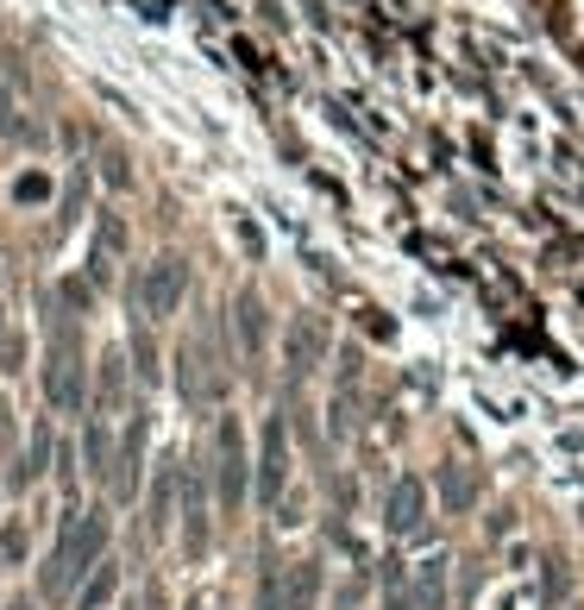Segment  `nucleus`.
I'll list each match as a JSON object with an SVG mask.
<instances>
[{
  "label": "nucleus",
  "mask_w": 584,
  "mask_h": 610,
  "mask_svg": "<svg viewBox=\"0 0 584 610\" xmlns=\"http://www.w3.org/2000/svg\"><path fill=\"white\" fill-rule=\"evenodd\" d=\"M107 535H114V516L101 510V504L70 510L58 523V541H51V554H44V567H39V591L51 604H70L76 586L88 579V567L107 560Z\"/></svg>",
  "instance_id": "1"
},
{
  "label": "nucleus",
  "mask_w": 584,
  "mask_h": 610,
  "mask_svg": "<svg viewBox=\"0 0 584 610\" xmlns=\"http://www.w3.org/2000/svg\"><path fill=\"white\" fill-rule=\"evenodd\" d=\"M44 403L58 415L88 410V347H82L76 321H51V347H44Z\"/></svg>",
  "instance_id": "2"
},
{
  "label": "nucleus",
  "mask_w": 584,
  "mask_h": 610,
  "mask_svg": "<svg viewBox=\"0 0 584 610\" xmlns=\"http://www.w3.org/2000/svg\"><path fill=\"white\" fill-rule=\"evenodd\" d=\"M208 485H215V504L220 516H239L246 497H252V447H246V428L239 415H220L215 422V447H208Z\"/></svg>",
  "instance_id": "3"
},
{
  "label": "nucleus",
  "mask_w": 584,
  "mask_h": 610,
  "mask_svg": "<svg viewBox=\"0 0 584 610\" xmlns=\"http://www.w3.org/2000/svg\"><path fill=\"white\" fill-rule=\"evenodd\" d=\"M138 296V321H170L182 309V296H189V258L182 252H157L133 283Z\"/></svg>",
  "instance_id": "4"
},
{
  "label": "nucleus",
  "mask_w": 584,
  "mask_h": 610,
  "mask_svg": "<svg viewBox=\"0 0 584 610\" xmlns=\"http://www.w3.org/2000/svg\"><path fill=\"white\" fill-rule=\"evenodd\" d=\"M252 485H258V504H264V510H283V485H290V415L283 410L264 415V441H258V459H252Z\"/></svg>",
  "instance_id": "5"
},
{
  "label": "nucleus",
  "mask_w": 584,
  "mask_h": 610,
  "mask_svg": "<svg viewBox=\"0 0 584 610\" xmlns=\"http://www.w3.org/2000/svg\"><path fill=\"white\" fill-rule=\"evenodd\" d=\"M176 485H182V560L201 567L208 560V541H215V504H208V473H201V459H189V473L176 466Z\"/></svg>",
  "instance_id": "6"
},
{
  "label": "nucleus",
  "mask_w": 584,
  "mask_h": 610,
  "mask_svg": "<svg viewBox=\"0 0 584 610\" xmlns=\"http://www.w3.org/2000/svg\"><path fill=\"white\" fill-rule=\"evenodd\" d=\"M327 353H333V334L321 316H295L283 328V372H290V384H309L327 365Z\"/></svg>",
  "instance_id": "7"
},
{
  "label": "nucleus",
  "mask_w": 584,
  "mask_h": 610,
  "mask_svg": "<svg viewBox=\"0 0 584 610\" xmlns=\"http://www.w3.org/2000/svg\"><path fill=\"white\" fill-rule=\"evenodd\" d=\"M126 378H133L126 353L107 347V353L95 359V391H88V415H95V422H114V415L126 410Z\"/></svg>",
  "instance_id": "8"
},
{
  "label": "nucleus",
  "mask_w": 584,
  "mask_h": 610,
  "mask_svg": "<svg viewBox=\"0 0 584 610\" xmlns=\"http://www.w3.org/2000/svg\"><path fill=\"white\" fill-rule=\"evenodd\" d=\"M421 516H428V485H421L415 473H403L384 492V529L389 535H415L421 529Z\"/></svg>",
  "instance_id": "9"
},
{
  "label": "nucleus",
  "mask_w": 584,
  "mask_h": 610,
  "mask_svg": "<svg viewBox=\"0 0 584 610\" xmlns=\"http://www.w3.org/2000/svg\"><path fill=\"white\" fill-rule=\"evenodd\" d=\"M233 334H239V359H264L271 347V309H264V296L258 290H239L233 296Z\"/></svg>",
  "instance_id": "10"
},
{
  "label": "nucleus",
  "mask_w": 584,
  "mask_h": 610,
  "mask_svg": "<svg viewBox=\"0 0 584 610\" xmlns=\"http://www.w3.org/2000/svg\"><path fill=\"white\" fill-rule=\"evenodd\" d=\"M138 459H145V415L126 422V434H119V447H114V466H107V485H114L119 504L138 497Z\"/></svg>",
  "instance_id": "11"
},
{
  "label": "nucleus",
  "mask_w": 584,
  "mask_h": 610,
  "mask_svg": "<svg viewBox=\"0 0 584 610\" xmlns=\"http://www.w3.org/2000/svg\"><path fill=\"white\" fill-rule=\"evenodd\" d=\"M321 591H327L321 560H295V567H283V610H321Z\"/></svg>",
  "instance_id": "12"
},
{
  "label": "nucleus",
  "mask_w": 584,
  "mask_h": 610,
  "mask_svg": "<svg viewBox=\"0 0 584 610\" xmlns=\"http://www.w3.org/2000/svg\"><path fill=\"white\" fill-rule=\"evenodd\" d=\"M434 492H440V504H447L452 516H466L478 497H484V478L471 473V466H440V478H434Z\"/></svg>",
  "instance_id": "13"
},
{
  "label": "nucleus",
  "mask_w": 584,
  "mask_h": 610,
  "mask_svg": "<svg viewBox=\"0 0 584 610\" xmlns=\"http://www.w3.org/2000/svg\"><path fill=\"white\" fill-rule=\"evenodd\" d=\"M403 598H409V610H447V560L415 567V579H403Z\"/></svg>",
  "instance_id": "14"
},
{
  "label": "nucleus",
  "mask_w": 584,
  "mask_h": 610,
  "mask_svg": "<svg viewBox=\"0 0 584 610\" xmlns=\"http://www.w3.org/2000/svg\"><path fill=\"white\" fill-rule=\"evenodd\" d=\"M119 246H126V220L107 208V215H101V227H95V246H88V277H95V283H107V271H114Z\"/></svg>",
  "instance_id": "15"
},
{
  "label": "nucleus",
  "mask_w": 584,
  "mask_h": 610,
  "mask_svg": "<svg viewBox=\"0 0 584 610\" xmlns=\"http://www.w3.org/2000/svg\"><path fill=\"white\" fill-rule=\"evenodd\" d=\"M114 598H119V560H95V567H88V579L76 586V598H70V604H76V610H107Z\"/></svg>",
  "instance_id": "16"
},
{
  "label": "nucleus",
  "mask_w": 584,
  "mask_h": 610,
  "mask_svg": "<svg viewBox=\"0 0 584 610\" xmlns=\"http://www.w3.org/2000/svg\"><path fill=\"white\" fill-rule=\"evenodd\" d=\"M176 466H182V459H164V466H157V478H152V516H145L152 541L176 523Z\"/></svg>",
  "instance_id": "17"
},
{
  "label": "nucleus",
  "mask_w": 584,
  "mask_h": 610,
  "mask_svg": "<svg viewBox=\"0 0 584 610\" xmlns=\"http://www.w3.org/2000/svg\"><path fill=\"white\" fill-rule=\"evenodd\" d=\"M25 554H32L25 516H7V523H0V560H7V567H25Z\"/></svg>",
  "instance_id": "18"
},
{
  "label": "nucleus",
  "mask_w": 584,
  "mask_h": 610,
  "mask_svg": "<svg viewBox=\"0 0 584 610\" xmlns=\"http://www.w3.org/2000/svg\"><path fill=\"white\" fill-rule=\"evenodd\" d=\"M133 372L145 378V384L164 378V372H157V347H152V321H138V328H133Z\"/></svg>",
  "instance_id": "19"
},
{
  "label": "nucleus",
  "mask_w": 584,
  "mask_h": 610,
  "mask_svg": "<svg viewBox=\"0 0 584 610\" xmlns=\"http://www.w3.org/2000/svg\"><path fill=\"white\" fill-rule=\"evenodd\" d=\"M258 610H283V567L271 554L258 560Z\"/></svg>",
  "instance_id": "20"
},
{
  "label": "nucleus",
  "mask_w": 584,
  "mask_h": 610,
  "mask_svg": "<svg viewBox=\"0 0 584 610\" xmlns=\"http://www.w3.org/2000/svg\"><path fill=\"white\" fill-rule=\"evenodd\" d=\"M0 372H25V334L0 340Z\"/></svg>",
  "instance_id": "21"
},
{
  "label": "nucleus",
  "mask_w": 584,
  "mask_h": 610,
  "mask_svg": "<svg viewBox=\"0 0 584 610\" xmlns=\"http://www.w3.org/2000/svg\"><path fill=\"white\" fill-rule=\"evenodd\" d=\"M145 610H170V598H164V586H145Z\"/></svg>",
  "instance_id": "22"
},
{
  "label": "nucleus",
  "mask_w": 584,
  "mask_h": 610,
  "mask_svg": "<svg viewBox=\"0 0 584 610\" xmlns=\"http://www.w3.org/2000/svg\"><path fill=\"white\" fill-rule=\"evenodd\" d=\"M340 610H358V586H346V591H340Z\"/></svg>",
  "instance_id": "23"
},
{
  "label": "nucleus",
  "mask_w": 584,
  "mask_h": 610,
  "mask_svg": "<svg viewBox=\"0 0 584 610\" xmlns=\"http://www.w3.org/2000/svg\"><path fill=\"white\" fill-rule=\"evenodd\" d=\"M7 610H39V604H32V598H7Z\"/></svg>",
  "instance_id": "24"
},
{
  "label": "nucleus",
  "mask_w": 584,
  "mask_h": 610,
  "mask_svg": "<svg viewBox=\"0 0 584 610\" xmlns=\"http://www.w3.org/2000/svg\"><path fill=\"white\" fill-rule=\"evenodd\" d=\"M0 340H7V302H0Z\"/></svg>",
  "instance_id": "25"
},
{
  "label": "nucleus",
  "mask_w": 584,
  "mask_h": 610,
  "mask_svg": "<svg viewBox=\"0 0 584 610\" xmlns=\"http://www.w3.org/2000/svg\"><path fill=\"white\" fill-rule=\"evenodd\" d=\"M119 610H138V604H119Z\"/></svg>",
  "instance_id": "26"
},
{
  "label": "nucleus",
  "mask_w": 584,
  "mask_h": 610,
  "mask_svg": "<svg viewBox=\"0 0 584 610\" xmlns=\"http://www.w3.org/2000/svg\"><path fill=\"white\" fill-rule=\"evenodd\" d=\"M578 610H584V604H578Z\"/></svg>",
  "instance_id": "27"
}]
</instances>
